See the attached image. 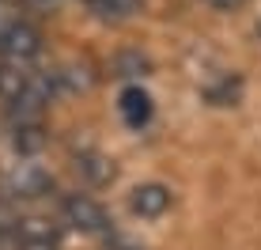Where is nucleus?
<instances>
[{"label":"nucleus","mask_w":261,"mask_h":250,"mask_svg":"<svg viewBox=\"0 0 261 250\" xmlns=\"http://www.w3.org/2000/svg\"><path fill=\"white\" fill-rule=\"evenodd\" d=\"M53 91H57L53 72H38L34 65H8V61H0V99L8 103L12 118H42Z\"/></svg>","instance_id":"obj_1"},{"label":"nucleus","mask_w":261,"mask_h":250,"mask_svg":"<svg viewBox=\"0 0 261 250\" xmlns=\"http://www.w3.org/2000/svg\"><path fill=\"white\" fill-rule=\"evenodd\" d=\"M57 212H61V224L80 231V235H91V239H114V220L110 212L98 205L91 193H61L57 197Z\"/></svg>","instance_id":"obj_2"},{"label":"nucleus","mask_w":261,"mask_h":250,"mask_svg":"<svg viewBox=\"0 0 261 250\" xmlns=\"http://www.w3.org/2000/svg\"><path fill=\"white\" fill-rule=\"evenodd\" d=\"M4 231V243H12L15 250H61V235H65V224L61 216H38V212H27V216H15L8 224H0Z\"/></svg>","instance_id":"obj_3"},{"label":"nucleus","mask_w":261,"mask_h":250,"mask_svg":"<svg viewBox=\"0 0 261 250\" xmlns=\"http://www.w3.org/2000/svg\"><path fill=\"white\" fill-rule=\"evenodd\" d=\"M57 190V182H53V174L46 167L31 163V159H23V163H15L12 171L0 178V193H4L8 201L15 205H27V201H42L49 197V193Z\"/></svg>","instance_id":"obj_4"},{"label":"nucleus","mask_w":261,"mask_h":250,"mask_svg":"<svg viewBox=\"0 0 261 250\" xmlns=\"http://www.w3.org/2000/svg\"><path fill=\"white\" fill-rule=\"evenodd\" d=\"M42 53V31L34 23L12 19L0 31V61L8 65H34Z\"/></svg>","instance_id":"obj_5"},{"label":"nucleus","mask_w":261,"mask_h":250,"mask_svg":"<svg viewBox=\"0 0 261 250\" xmlns=\"http://www.w3.org/2000/svg\"><path fill=\"white\" fill-rule=\"evenodd\" d=\"M170 205H174V193H170L163 182H144V186L133 190V197H129V209L137 212L140 220H159Z\"/></svg>","instance_id":"obj_6"},{"label":"nucleus","mask_w":261,"mask_h":250,"mask_svg":"<svg viewBox=\"0 0 261 250\" xmlns=\"http://www.w3.org/2000/svg\"><path fill=\"white\" fill-rule=\"evenodd\" d=\"M76 174H84L91 186H106V182H114V159H106L95 148L76 152Z\"/></svg>","instance_id":"obj_7"},{"label":"nucleus","mask_w":261,"mask_h":250,"mask_svg":"<svg viewBox=\"0 0 261 250\" xmlns=\"http://www.w3.org/2000/svg\"><path fill=\"white\" fill-rule=\"evenodd\" d=\"M12 144L19 156H34L46 144V133H42V118H12Z\"/></svg>","instance_id":"obj_8"},{"label":"nucleus","mask_w":261,"mask_h":250,"mask_svg":"<svg viewBox=\"0 0 261 250\" xmlns=\"http://www.w3.org/2000/svg\"><path fill=\"white\" fill-rule=\"evenodd\" d=\"M121 118H125L129 129L148 125V118H151V99H148V91H140V87H125V91H121Z\"/></svg>","instance_id":"obj_9"},{"label":"nucleus","mask_w":261,"mask_h":250,"mask_svg":"<svg viewBox=\"0 0 261 250\" xmlns=\"http://www.w3.org/2000/svg\"><path fill=\"white\" fill-rule=\"evenodd\" d=\"M84 4L91 8L98 19L118 23V19H129V15L137 12V4H140V0H84Z\"/></svg>","instance_id":"obj_10"},{"label":"nucleus","mask_w":261,"mask_h":250,"mask_svg":"<svg viewBox=\"0 0 261 250\" xmlns=\"http://www.w3.org/2000/svg\"><path fill=\"white\" fill-rule=\"evenodd\" d=\"M208 8H216V12H239V8H246L250 0H204Z\"/></svg>","instance_id":"obj_11"},{"label":"nucleus","mask_w":261,"mask_h":250,"mask_svg":"<svg viewBox=\"0 0 261 250\" xmlns=\"http://www.w3.org/2000/svg\"><path fill=\"white\" fill-rule=\"evenodd\" d=\"M8 23H12V19H0V31H4V27H8Z\"/></svg>","instance_id":"obj_12"},{"label":"nucleus","mask_w":261,"mask_h":250,"mask_svg":"<svg viewBox=\"0 0 261 250\" xmlns=\"http://www.w3.org/2000/svg\"><path fill=\"white\" fill-rule=\"evenodd\" d=\"M257 38H261V19H257Z\"/></svg>","instance_id":"obj_13"},{"label":"nucleus","mask_w":261,"mask_h":250,"mask_svg":"<svg viewBox=\"0 0 261 250\" xmlns=\"http://www.w3.org/2000/svg\"><path fill=\"white\" fill-rule=\"evenodd\" d=\"M0 246H4V231H0Z\"/></svg>","instance_id":"obj_14"}]
</instances>
